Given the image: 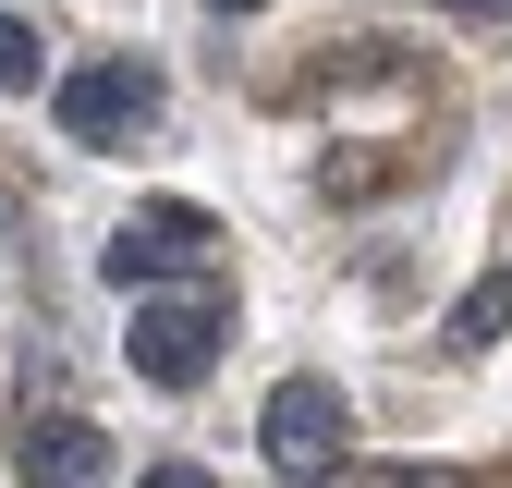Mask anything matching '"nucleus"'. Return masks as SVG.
<instances>
[{
	"label": "nucleus",
	"instance_id": "obj_11",
	"mask_svg": "<svg viewBox=\"0 0 512 488\" xmlns=\"http://www.w3.org/2000/svg\"><path fill=\"white\" fill-rule=\"evenodd\" d=\"M208 13H269V0H208Z\"/></svg>",
	"mask_w": 512,
	"mask_h": 488
},
{
	"label": "nucleus",
	"instance_id": "obj_4",
	"mask_svg": "<svg viewBox=\"0 0 512 488\" xmlns=\"http://www.w3.org/2000/svg\"><path fill=\"white\" fill-rule=\"evenodd\" d=\"M49 110H61L74 147H110V135H135V122L159 110V74H147V61H86V74L49 86Z\"/></svg>",
	"mask_w": 512,
	"mask_h": 488
},
{
	"label": "nucleus",
	"instance_id": "obj_6",
	"mask_svg": "<svg viewBox=\"0 0 512 488\" xmlns=\"http://www.w3.org/2000/svg\"><path fill=\"white\" fill-rule=\"evenodd\" d=\"M500 330H512V269H488V281L452 305V330H439V342H452V354H488Z\"/></svg>",
	"mask_w": 512,
	"mask_h": 488
},
{
	"label": "nucleus",
	"instance_id": "obj_10",
	"mask_svg": "<svg viewBox=\"0 0 512 488\" xmlns=\"http://www.w3.org/2000/svg\"><path fill=\"white\" fill-rule=\"evenodd\" d=\"M391 488H464V476H427V464H415V476H391Z\"/></svg>",
	"mask_w": 512,
	"mask_h": 488
},
{
	"label": "nucleus",
	"instance_id": "obj_9",
	"mask_svg": "<svg viewBox=\"0 0 512 488\" xmlns=\"http://www.w3.org/2000/svg\"><path fill=\"white\" fill-rule=\"evenodd\" d=\"M427 13H464V25H512V0H427Z\"/></svg>",
	"mask_w": 512,
	"mask_h": 488
},
{
	"label": "nucleus",
	"instance_id": "obj_5",
	"mask_svg": "<svg viewBox=\"0 0 512 488\" xmlns=\"http://www.w3.org/2000/svg\"><path fill=\"white\" fill-rule=\"evenodd\" d=\"M13 464H25V488H98L110 476V427L98 415H25Z\"/></svg>",
	"mask_w": 512,
	"mask_h": 488
},
{
	"label": "nucleus",
	"instance_id": "obj_1",
	"mask_svg": "<svg viewBox=\"0 0 512 488\" xmlns=\"http://www.w3.org/2000/svg\"><path fill=\"white\" fill-rule=\"evenodd\" d=\"M208 257H220V220L183 208V196H147L135 220L98 244V269H110L122 293H147V281H208Z\"/></svg>",
	"mask_w": 512,
	"mask_h": 488
},
{
	"label": "nucleus",
	"instance_id": "obj_2",
	"mask_svg": "<svg viewBox=\"0 0 512 488\" xmlns=\"http://www.w3.org/2000/svg\"><path fill=\"white\" fill-rule=\"evenodd\" d=\"M256 440H269V464H281L293 488H317V476L354 452V403H342L330 379H281L269 415H256Z\"/></svg>",
	"mask_w": 512,
	"mask_h": 488
},
{
	"label": "nucleus",
	"instance_id": "obj_8",
	"mask_svg": "<svg viewBox=\"0 0 512 488\" xmlns=\"http://www.w3.org/2000/svg\"><path fill=\"white\" fill-rule=\"evenodd\" d=\"M135 488H220V476H208V464H147Z\"/></svg>",
	"mask_w": 512,
	"mask_h": 488
},
{
	"label": "nucleus",
	"instance_id": "obj_7",
	"mask_svg": "<svg viewBox=\"0 0 512 488\" xmlns=\"http://www.w3.org/2000/svg\"><path fill=\"white\" fill-rule=\"evenodd\" d=\"M37 74H49V49H37V25L13 13V0H0V86H13V98H25Z\"/></svg>",
	"mask_w": 512,
	"mask_h": 488
},
{
	"label": "nucleus",
	"instance_id": "obj_3",
	"mask_svg": "<svg viewBox=\"0 0 512 488\" xmlns=\"http://www.w3.org/2000/svg\"><path fill=\"white\" fill-rule=\"evenodd\" d=\"M220 293H147L135 305V379H159V391H196L208 379V354H220Z\"/></svg>",
	"mask_w": 512,
	"mask_h": 488
}]
</instances>
